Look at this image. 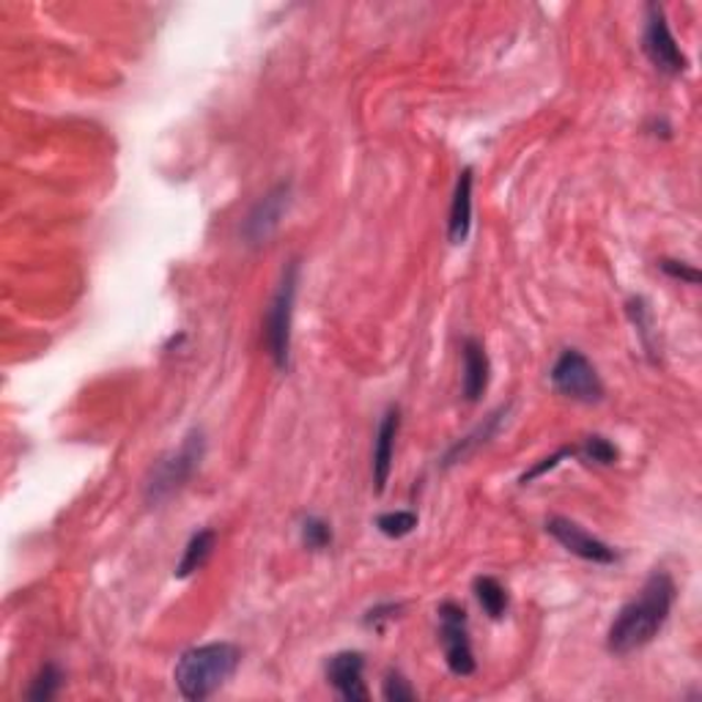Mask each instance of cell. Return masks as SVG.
<instances>
[{
  "mask_svg": "<svg viewBox=\"0 0 702 702\" xmlns=\"http://www.w3.org/2000/svg\"><path fill=\"white\" fill-rule=\"evenodd\" d=\"M549 379L557 393L579 401V404H599L604 398V382H601L599 371L579 349L560 351Z\"/></svg>",
  "mask_w": 702,
  "mask_h": 702,
  "instance_id": "obj_5",
  "label": "cell"
},
{
  "mask_svg": "<svg viewBox=\"0 0 702 702\" xmlns=\"http://www.w3.org/2000/svg\"><path fill=\"white\" fill-rule=\"evenodd\" d=\"M659 270L665 272L667 277H672V281L689 283V286H698V283H700V272L694 270L692 264H687V261L661 259V261H659Z\"/></svg>",
  "mask_w": 702,
  "mask_h": 702,
  "instance_id": "obj_23",
  "label": "cell"
},
{
  "mask_svg": "<svg viewBox=\"0 0 702 702\" xmlns=\"http://www.w3.org/2000/svg\"><path fill=\"white\" fill-rule=\"evenodd\" d=\"M417 527L415 511H390V514L376 516V529L387 538H406Z\"/></svg>",
  "mask_w": 702,
  "mask_h": 702,
  "instance_id": "obj_19",
  "label": "cell"
},
{
  "mask_svg": "<svg viewBox=\"0 0 702 702\" xmlns=\"http://www.w3.org/2000/svg\"><path fill=\"white\" fill-rule=\"evenodd\" d=\"M643 50L648 55L650 64L661 72V75L678 77L689 69V58L683 50L678 47L676 36L667 22L665 6L650 3L648 17H645V33H643Z\"/></svg>",
  "mask_w": 702,
  "mask_h": 702,
  "instance_id": "obj_7",
  "label": "cell"
},
{
  "mask_svg": "<svg viewBox=\"0 0 702 702\" xmlns=\"http://www.w3.org/2000/svg\"><path fill=\"white\" fill-rule=\"evenodd\" d=\"M472 168H464L456 178L453 200H450V217H448V239L450 244H464L472 228Z\"/></svg>",
  "mask_w": 702,
  "mask_h": 702,
  "instance_id": "obj_13",
  "label": "cell"
},
{
  "mask_svg": "<svg viewBox=\"0 0 702 702\" xmlns=\"http://www.w3.org/2000/svg\"><path fill=\"white\" fill-rule=\"evenodd\" d=\"M362 676H365V656L360 650H341L327 661V681L347 702L371 700Z\"/></svg>",
  "mask_w": 702,
  "mask_h": 702,
  "instance_id": "obj_10",
  "label": "cell"
},
{
  "mask_svg": "<svg viewBox=\"0 0 702 702\" xmlns=\"http://www.w3.org/2000/svg\"><path fill=\"white\" fill-rule=\"evenodd\" d=\"M215 546H217V533H215V529H211V527L198 529V533H195L193 538L187 540V546H184V555H182V560H178L174 577L176 579H187V577H193L195 571H200V568H204L206 562H209V557H211V551H215Z\"/></svg>",
  "mask_w": 702,
  "mask_h": 702,
  "instance_id": "obj_15",
  "label": "cell"
},
{
  "mask_svg": "<svg viewBox=\"0 0 702 702\" xmlns=\"http://www.w3.org/2000/svg\"><path fill=\"white\" fill-rule=\"evenodd\" d=\"M577 456H582V459L590 461V464L610 467V464H615L617 459H621V450H617L606 437L593 434V437L584 439L582 445H577Z\"/></svg>",
  "mask_w": 702,
  "mask_h": 702,
  "instance_id": "obj_18",
  "label": "cell"
},
{
  "mask_svg": "<svg viewBox=\"0 0 702 702\" xmlns=\"http://www.w3.org/2000/svg\"><path fill=\"white\" fill-rule=\"evenodd\" d=\"M299 275H303L299 261H288L264 316V343L277 371H288V357H292V327L294 305H297L299 292Z\"/></svg>",
  "mask_w": 702,
  "mask_h": 702,
  "instance_id": "obj_4",
  "label": "cell"
},
{
  "mask_svg": "<svg viewBox=\"0 0 702 702\" xmlns=\"http://www.w3.org/2000/svg\"><path fill=\"white\" fill-rule=\"evenodd\" d=\"M204 456H206V437L200 428H193V431L182 439V445H178L176 450H171L168 456H163V459L154 464L152 475H149L146 481V489H143L146 503L152 505V508L168 503L174 494H178L184 486H187L189 478L198 472Z\"/></svg>",
  "mask_w": 702,
  "mask_h": 702,
  "instance_id": "obj_3",
  "label": "cell"
},
{
  "mask_svg": "<svg viewBox=\"0 0 702 702\" xmlns=\"http://www.w3.org/2000/svg\"><path fill=\"white\" fill-rule=\"evenodd\" d=\"M461 362H464V373H461V395L470 404H478L483 393L489 390V379H492V362H489L486 349L478 338H467L461 343Z\"/></svg>",
  "mask_w": 702,
  "mask_h": 702,
  "instance_id": "obj_12",
  "label": "cell"
},
{
  "mask_svg": "<svg viewBox=\"0 0 702 702\" xmlns=\"http://www.w3.org/2000/svg\"><path fill=\"white\" fill-rule=\"evenodd\" d=\"M382 698L387 702H412L417 700V692L409 687V681H406L401 672H387L382 687Z\"/></svg>",
  "mask_w": 702,
  "mask_h": 702,
  "instance_id": "obj_22",
  "label": "cell"
},
{
  "mask_svg": "<svg viewBox=\"0 0 702 702\" xmlns=\"http://www.w3.org/2000/svg\"><path fill=\"white\" fill-rule=\"evenodd\" d=\"M571 456H577V445H573V448H571V445H566V448L555 450V453H551V456H546V459H540L538 464L529 467L525 475L519 478V483H522V486H527V483H533L535 478H540V475H546V472L557 470V467L562 464V459H571Z\"/></svg>",
  "mask_w": 702,
  "mask_h": 702,
  "instance_id": "obj_21",
  "label": "cell"
},
{
  "mask_svg": "<svg viewBox=\"0 0 702 702\" xmlns=\"http://www.w3.org/2000/svg\"><path fill=\"white\" fill-rule=\"evenodd\" d=\"M242 650L231 643H209L189 648L178 656L174 667V681L184 700L200 702L226 687L239 670Z\"/></svg>",
  "mask_w": 702,
  "mask_h": 702,
  "instance_id": "obj_2",
  "label": "cell"
},
{
  "mask_svg": "<svg viewBox=\"0 0 702 702\" xmlns=\"http://www.w3.org/2000/svg\"><path fill=\"white\" fill-rule=\"evenodd\" d=\"M472 590H475L478 604L483 606V612H486L492 621H500V617L508 612V590L503 588L500 579L478 577L475 582H472Z\"/></svg>",
  "mask_w": 702,
  "mask_h": 702,
  "instance_id": "obj_16",
  "label": "cell"
},
{
  "mask_svg": "<svg viewBox=\"0 0 702 702\" xmlns=\"http://www.w3.org/2000/svg\"><path fill=\"white\" fill-rule=\"evenodd\" d=\"M61 687H64V672H61L55 665H44L42 670L36 672V678H33V683H31V689H28L25 698L33 700V702H47V700L58 698Z\"/></svg>",
  "mask_w": 702,
  "mask_h": 702,
  "instance_id": "obj_17",
  "label": "cell"
},
{
  "mask_svg": "<svg viewBox=\"0 0 702 702\" xmlns=\"http://www.w3.org/2000/svg\"><path fill=\"white\" fill-rule=\"evenodd\" d=\"M299 535H303V544L308 546L310 551H325L327 546L332 544V527L330 522H325L321 516H308V519H303Z\"/></svg>",
  "mask_w": 702,
  "mask_h": 702,
  "instance_id": "obj_20",
  "label": "cell"
},
{
  "mask_svg": "<svg viewBox=\"0 0 702 702\" xmlns=\"http://www.w3.org/2000/svg\"><path fill=\"white\" fill-rule=\"evenodd\" d=\"M439 615V643H442L445 665L453 676L470 678L475 672L478 661L472 654L470 628H467V612L456 601H445L437 610Z\"/></svg>",
  "mask_w": 702,
  "mask_h": 702,
  "instance_id": "obj_6",
  "label": "cell"
},
{
  "mask_svg": "<svg viewBox=\"0 0 702 702\" xmlns=\"http://www.w3.org/2000/svg\"><path fill=\"white\" fill-rule=\"evenodd\" d=\"M292 206V182H281L261 195L259 204L248 211L242 222V239L248 244H264L281 228L283 215Z\"/></svg>",
  "mask_w": 702,
  "mask_h": 702,
  "instance_id": "obj_8",
  "label": "cell"
},
{
  "mask_svg": "<svg viewBox=\"0 0 702 702\" xmlns=\"http://www.w3.org/2000/svg\"><path fill=\"white\" fill-rule=\"evenodd\" d=\"M678 588L667 571H654L645 579L643 590L612 621L606 632V650L615 656H628L654 643L676 606Z\"/></svg>",
  "mask_w": 702,
  "mask_h": 702,
  "instance_id": "obj_1",
  "label": "cell"
},
{
  "mask_svg": "<svg viewBox=\"0 0 702 702\" xmlns=\"http://www.w3.org/2000/svg\"><path fill=\"white\" fill-rule=\"evenodd\" d=\"M398 612H401V604H379L373 606V610H368L365 621L362 623H365L368 628H382V623L398 617Z\"/></svg>",
  "mask_w": 702,
  "mask_h": 702,
  "instance_id": "obj_24",
  "label": "cell"
},
{
  "mask_svg": "<svg viewBox=\"0 0 702 702\" xmlns=\"http://www.w3.org/2000/svg\"><path fill=\"white\" fill-rule=\"evenodd\" d=\"M401 431V409L398 406H390L384 412L382 423L376 428V439H373V461H371V472H373V492L384 494L390 481V472H393V459H395V439H398Z\"/></svg>",
  "mask_w": 702,
  "mask_h": 702,
  "instance_id": "obj_11",
  "label": "cell"
},
{
  "mask_svg": "<svg viewBox=\"0 0 702 702\" xmlns=\"http://www.w3.org/2000/svg\"><path fill=\"white\" fill-rule=\"evenodd\" d=\"M546 533L557 540L566 551H571L579 560L595 562V566H612L617 562V551L601 538L590 535L588 529L579 527L577 522L566 519V516H551L546 519Z\"/></svg>",
  "mask_w": 702,
  "mask_h": 702,
  "instance_id": "obj_9",
  "label": "cell"
},
{
  "mask_svg": "<svg viewBox=\"0 0 702 702\" xmlns=\"http://www.w3.org/2000/svg\"><path fill=\"white\" fill-rule=\"evenodd\" d=\"M503 417H508V406H500V409H494L492 415H489L486 420H483L481 426L475 428V431L467 434L464 439H459V442H456L453 448L448 450V456H445V467L461 464V461L470 459L475 450H481L483 445L492 442V439L497 437L500 426H503Z\"/></svg>",
  "mask_w": 702,
  "mask_h": 702,
  "instance_id": "obj_14",
  "label": "cell"
}]
</instances>
